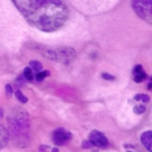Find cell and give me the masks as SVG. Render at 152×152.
Here are the masks:
<instances>
[{"label": "cell", "mask_w": 152, "mask_h": 152, "mask_svg": "<svg viewBox=\"0 0 152 152\" xmlns=\"http://www.w3.org/2000/svg\"><path fill=\"white\" fill-rule=\"evenodd\" d=\"M23 77L28 81H32L34 79V71L30 69L29 67H26L24 69V72H23Z\"/></svg>", "instance_id": "30bf717a"}, {"label": "cell", "mask_w": 152, "mask_h": 152, "mask_svg": "<svg viewBox=\"0 0 152 152\" xmlns=\"http://www.w3.org/2000/svg\"><path fill=\"white\" fill-rule=\"evenodd\" d=\"M88 141L90 142V144L92 145V147H98V148H105L107 147L108 142L107 139L105 137V135L102 132L98 130H93L90 133V137Z\"/></svg>", "instance_id": "5b68a950"}, {"label": "cell", "mask_w": 152, "mask_h": 152, "mask_svg": "<svg viewBox=\"0 0 152 152\" xmlns=\"http://www.w3.org/2000/svg\"><path fill=\"white\" fill-rule=\"evenodd\" d=\"M145 112H146L145 105H142V104L134 106V108H133V113H134V114H137V115H142V114H144Z\"/></svg>", "instance_id": "9a60e30c"}, {"label": "cell", "mask_w": 152, "mask_h": 152, "mask_svg": "<svg viewBox=\"0 0 152 152\" xmlns=\"http://www.w3.org/2000/svg\"><path fill=\"white\" fill-rule=\"evenodd\" d=\"M5 90H7V94H12V93H13V88L11 87V85H7V87H5Z\"/></svg>", "instance_id": "d6986e66"}, {"label": "cell", "mask_w": 152, "mask_h": 152, "mask_svg": "<svg viewBox=\"0 0 152 152\" xmlns=\"http://www.w3.org/2000/svg\"><path fill=\"white\" fill-rule=\"evenodd\" d=\"M53 142H54L55 145L57 146H63L65 144H67L70 140L72 139L71 132L65 130L64 128H58L53 132Z\"/></svg>", "instance_id": "8992f818"}, {"label": "cell", "mask_w": 152, "mask_h": 152, "mask_svg": "<svg viewBox=\"0 0 152 152\" xmlns=\"http://www.w3.org/2000/svg\"><path fill=\"white\" fill-rule=\"evenodd\" d=\"M50 152H59V151H58V149H57V148H53V149H51Z\"/></svg>", "instance_id": "ffe728a7"}, {"label": "cell", "mask_w": 152, "mask_h": 152, "mask_svg": "<svg viewBox=\"0 0 152 152\" xmlns=\"http://www.w3.org/2000/svg\"><path fill=\"white\" fill-rule=\"evenodd\" d=\"M127 152H130V151H127Z\"/></svg>", "instance_id": "44dd1931"}, {"label": "cell", "mask_w": 152, "mask_h": 152, "mask_svg": "<svg viewBox=\"0 0 152 152\" xmlns=\"http://www.w3.org/2000/svg\"><path fill=\"white\" fill-rule=\"evenodd\" d=\"M101 76H102V78L106 79V80H114L115 79V76L110 75V74H108V73H102Z\"/></svg>", "instance_id": "2e32d148"}, {"label": "cell", "mask_w": 152, "mask_h": 152, "mask_svg": "<svg viewBox=\"0 0 152 152\" xmlns=\"http://www.w3.org/2000/svg\"><path fill=\"white\" fill-rule=\"evenodd\" d=\"M48 150H50V148L48 146H41L40 147V152H48Z\"/></svg>", "instance_id": "e0dca14e"}, {"label": "cell", "mask_w": 152, "mask_h": 152, "mask_svg": "<svg viewBox=\"0 0 152 152\" xmlns=\"http://www.w3.org/2000/svg\"><path fill=\"white\" fill-rule=\"evenodd\" d=\"M10 132L15 142L20 146H25L29 141L30 121L28 114L21 108H16L10 114L7 119Z\"/></svg>", "instance_id": "7a4b0ae2"}, {"label": "cell", "mask_w": 152, "mask_h": 152, "mask_svg": "<svg viewBox=\"0 0 152 152\" xmlns=\"http://www.w3.org/2000/svg\"><path fill=\"white\" fill-rule=\"evenodd\" d=\"M151 2L152 0H131V7L135 14L149 24L152 23Z\"/></svg>", "instance_id": "277c9868"}, {"label": "cell", "mask_w": 152, "mask_h": 152, "mask_svg": "<svg viewBox=\"0 0 152 152\" xmlns=\"http://www.w3.org/2000/svg\"><path fill=\"white\" fill-rule=\"evenodd\" d=\"M146 78H147V74L144 71L143 67L141 65H137L133 68V80L137 83H141Z\"/></svg>", "instance_id": "52a82bcc"}, {"label": "cell", "mask_w": 152, "mask_h": 152, "mask_svg": "<svg viewBox=\"0 0 152 152\" xmlns=\"http://www.w3.org/2000/svg\"><path fill=\"white\" fill-rule=\"evenodd\" d=\"M141 142L143 143V145L147 148L148 151H152V131L148 130L146 132H144L141 135Z\"/></svg>", "instance_id": "9c48e42d"}, {"label": "cell", "mask_w": 152, "mask_h": 152, "mask_svg": "<svg viewBox=\"0 0 152 152\" xmlns=\"http://www.w3.org/2000/svg\"><path fill=\"white\" fill-rule=\"evenodd\" d=\"M83 148H91V147H92V145L90 144V142H89V141H83Z\"/></svg>", "instance_id": "ac0fdd59"}, {"label": "cell", "mask_w": 152, "mask_h": 152, "mask_svg": "<svg viewBox=\"0 0 152 152\" xmlns=\"http://www.w3.org/2000/svg\"><path fill=\"white\" fill-rule=\"evenodd\" d=\"M10 141V132L4 126L0 125V149L4 148Z\"/></svg>", "instance_id": "ba28073f"}, {"label": "cell", "mask_w": 152, "mask_h": 152, "mask_svg": "<svg viewBox=\"0 0 152 152\" xmlns=\"http://www.w3.org/2000/svg\"><path fill=\"white\" fill-rule=\"evenodd\" d=\"M26 21L46 32L56 31L69 18V10L63 0H12Z\"/></svg>", "instance_id": "6da1fadb"}, {"label": "cell", "mask_w": 152, "mask_h": 152, "mask_svg": "<svg viewBox=\"0 0 152 152\" xmlns=\"http://www.w3.org/2000/svg\"><path fill=\"white\" fill-rule=\"evenodd\" d=\"M16 97H17V99L19 100L20 102H22V103H26V102L28 101V98L27 97H25V96L22 94V92L21 91H16Z\"/></svg>", "instance_id": "5bb4252c"}, {"label": "cell", "mask_w": 152, "mask_h": 152, "mask_svg": "<svg viewBox=\"0 0 152 152\" xmlns=\"http://www.w3.org/2000/svg\"><path fill=\"white\" fill-rule=\"evenodd\" d=\"M134 100L137 101H143V102H149L150 101V97L146 94H137V95L134 96Z\"/></svg>", "instance_id": "4fadbf2b"}, {"label": "cell", "mask_w": 152, "mask_h": 152, "mask_svg": "<svg viewBox=\"0 0 152 152\" xmlns=\"http://www.w3.org/2000/svg\"><path fill=\"white\" fill-rule=\"evenodd\" d=\"M29 68H30V69H31L34 72L38 73V72L42 71L43 66H42V64H41L40 61H31L29 63Z\"/></svg>", "instance_id": "8fae6325"}, {"label": "cell", "mask_w": 152, "mask_h": 152, "mask_svg": "<svg viewBox=\"0 0 152 152\" xmlns=\"http://www.w3.org/2000/svg\"><path fill=\"white\" fill-rule=\"evenodd\" d=\"M47 76H49V71L45 70V71H40L34 75V78H36L37 81H42L46 78Z\"/></svg>", "instance_id": "7c38bea8"}, {"label": "cell", "mask_w": 152, "mask_h": 152, "mask_svg": "<svg viewBox=\"0 0 152 152\" xmlns=\"http://www.w3.org/2000/svg\"><path fill=\"white\" fill-rule=\"evenodd\" d=\"M43 55L52 61L69 64L76 58V51L69 47H59L56 49H47L43 52Z\"/></svg>", "instance_id": "3957f363"}]
</instances>
